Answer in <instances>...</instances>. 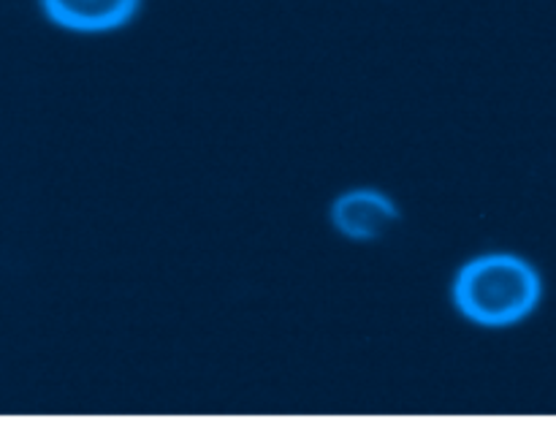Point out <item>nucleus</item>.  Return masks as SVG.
I'll return each mask as SVG.
<instances>
[{
  "mask_svg": "<svg viewBox=\"0 0 556 437\" xmlns=\"http://www.w3.org/2000/svg\"><path fill=\"white\" fill-rule=\"evenodd\" d=\"M331 223L342 237L353 242H375L400 223V210L380 190L356 188L337 196L331 204Z\"/></svg>",
  "mask_w": 556,
  "mask_h": 437,
  "instance_id": "nucleus-2",
  "label": "nucleus"
},
{
  "mask_svg": "<svg viewBox=\"0 0 556 437\" xmlns=\"http://www.w3.org/2000/svg\"><path fill=\"white\" fill-rule=\"evenodd\" d=\"M52 25L74 33H112L128 25L141 0H41Z\"/></svg>",
  "mask_w": 556,
  "mask_h": 437,
  "instance_id": "nucleus-3",
  "label": "nucleus"
},
{
  "mask_svg": "<svg viewBox=\"0 0 556 437\" xmlns=\"http://www.w3.org/2000/svg\"><path fill=\"white\" fill-rule=\"evenodd\" d=\"M543 297L535 266L514 253H489L467 261L454 277V304L467 321L505 329L530 319Z\"/></svg>",
  "mask_w": 556,
  "mask_h": 437,
  "instance_id": "nucleus-1",
  "label": "nucleus"
}]
</instances>
